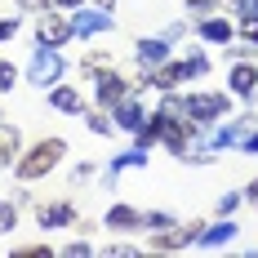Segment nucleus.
I'll use <instances>...</instances> for the list:
<instances>
[{
  "label": "nucleus",
  "instance_id": "aec40b11",
  "mask_svg": "<svg viewBox=\"0 0 258 258\" xmlns=\"http://www.w3.org/2000/svg\"><path fill=\"white\" fill-rule=\"evenodd\" d=\"M14 223H18V209L9 205V201H0V236L14 232Z\"/></svg>",
  "mask_w": 258,
  "mask_h": 258
},
{
  "label": "nucleus",
  "instance_id": "393cba45",
  "mask_svg": "<svg viewBox=\"0 0 258 258\" xmlns=\"http://www.w3.org/2000/svg\"><path fill=\"white\" fill-rule=\"evenodd\" d=\"M14 80H18V72H14V62H5V58H0V89H9Z\"/></svg>",
  "mask_w": 258,
  "mask_h": 258
},
{
  "label": "nucleus",
  "instance_id": "6e6552de",
  "mask_svg": "<svg viewBox=\"0 0 258 258\" xmlns=\"http://www.w3.org/2000/svg\"><path fill=\"white\" fill-rule=\"evenodd\" d=\"M76 218V209L67 205V201H58V205H40V227L49 232V227H67Z\"/></svg>",
  "mask_w": 258,
  "mask_h": 258
},
{
  "label": "nucleus",
  "instance_id": "4468645a",
  "mask_svg": "<svg viewBox=\"0 0 258 258\" xmlns=\"http://www.w3.org/2000/svg\"><path fill=\"white\" fill-rule=\"evenodd\" d=\"M232 236H236V223H218V227L201 232V245H205V249H218V245H227Z\"/></svg>",
  "mask_w": 258,
  "mask_h": 258
},
{
  "label": "nucleus",
  "instance_id": "ddd939ff",
  "mask_svg": "<svg viewBox=\"0 0 258 258\" xmlns=\"http://www.w3.org/2000/svg\"><path fill=\"white\" fill-rule=\"evenodd\" d=\"M201 36H205L209 45H227V40H232V27L223 23V18H205V23H201Z\"/></svg>",
  "mask_w": 258,
  "mask_h": 258
},
{
  "label": "nucleus",
  "instance_id": "0eeeda50",
  "mask_svg": "<svg viewBox=\"0 0 258 258\" xmlns=\"http://www.w3.org/2000/svg\"><path fill=\"white\" fill-rule=\"evenodd\" d=\"M120 98H125V80L116 76V72H103V76H98V103H103V107H116Z\"/></svg>",
  "mask_w": 258,
  "mask_h": 258
},
{
  "label": "nucleus",
  "instance_id": "6ab92c4d",
  "mask_svg": "<svg viewBox=\"0 0 258 258\" xmlns=\"http://www.w3.org/2000/svg\"><path fill=\"white\" fill-rule=\"evenodd\" d=\"M14 152H18V129L0 125V160H9Z\"/></svg>",
  "mask_w": 258,
  "mask_h": 258
},
{
  "label": "nucleus",
  "instance_id": "39448f33",
  "mask_svg": "<svg viewBox=\"0 0 258 258\" xmlns=\"http://www.w3.org/2000/svg\"><path fill=\"white\" fill-rule=\"evenodd\" d=\"M187 116L191 120H218V116H227V98L223 94H196V98H187Z\"/></svg>",
  "mask_w": 258,
  "mask_h": 258
},
{
  "label": "nucleus",
  "instance_id": "2f4dec72",
  "mask_svg": "<svg viewBox=\"0 0 258 258\" xmlns=\"http://www.w3.org/2000/svg\"><path fill=\"white\" fill-rule=\"evenodd\" d=\"M53 5H62V9H80V0H53Z\"/></svg>",
  "mask_w": 258,
  "mask_h": 258
},
{
  "label": "nucleus",
  "instance_id": "20e7f679",
  "mask_svg": "<svg viewBox=\"0 0 258 258\" xmlns=\"http://www.w3.org/2000/svg\"><path fill=\"white\" fill-rule=\"evenodd\" d=\"M111 23H116V18L107 14L103 5H98V9H76V14H72V31H76V36H98V31H111Z\"/></svg>",
  "mask_w": 258,
  "mask_h": 258
},
{
  "label": "nucleus",
  "instance_id": "9d476101",
  "mask_svg": "<svg viewBox=\"0 0 258 258\" xmlns=\"http://www.w3.org/2000/svg\"><path fill=\"white\" fill-rule=\"evenodd\" d=\"M254 85H258V67H249V62H236V67H232V89L249 98V94H254Z\"/></svg>",
  "mask_w": 258,
  "mask_h": 258
},
{
  "label": "nucleus",
  "instance_id": "9b49d317",
  "mask_svg": "<svg viewBox=\"0 0 258 258\" xmlns=\"http://www.w3.org/2000/svg\"><path fill=\"white\" fill-rule=\"evenodd\" d=\"M245 125H223V129H214V138H209V147H245Z\"/></svg>",
  "mask_w": 258,
  "mask_h": 258
},
{
  "label": "nucleus",
  "instance_id": "cd10ccee",
  "mask_svg": "<svg viewBox=\"0 0 258 258\" xmlns=\"http://www.w3.org/2000/svg\"><path fill=\"white\" fill-rule=\"evenodd\" d=\"M89 129H94V134H107V129H111V120H107V116H89Z\"/></svg>",
  "mask_w": 258,
  "mask_h": 258
},
{
  "label": "nucleus",
  "instance_id": "1a4fd4ad",
  "mask_svg": "<svg viewBox=\"0 0 258 258\" xmlns=\"http://www.w3.org/2000/svg\"><path fill=\"white\" fill-rule=\"evenodd\" d=\"M196 227H201V223H187L182 232H156V245H160V249H178V245H187V240H201Z\"/></svg>",
  "mask_w": 258,
  "mask_h": 258
},
{
  "label": "nucleus",
  "instance_id": "7ed1b4c3",
  "mask_svg": "<svg viewBox=\"0 0 258 258\" xmlns=\"http://www.w3.org/2000/svg\"><path fill=\"white\" fill-rule=\"evenodd\" d=\"M72 36H76V31H72V18H53V14H40V27H36V40H40V45H49V49H62Z\"/></svg>",
  "mask_w": 258,
  "mask_h": 258
},
{
  "label": "nucleus",
  "instance_id": "a878e982",
  "mask_svg": "<svg viewBox=\"0 0 258 258\" xmlns=\"http://www.w3.org/2000/svg\"><path fill=\"white\" fill-rule=\"evenodd\" d=\"M205 72H209V62L201 58V53H196V58H187V76H205Z\"/></svg>",
  "mask_w": 258,
  "mask_h": 258
},
{
  "label": "nucleus",
  "instance_id": "412c9836",
  "mask_svg": "<svg viewBox=\"0 0 258 258\" xmlns=\"http://www.w3.org/2000/svg\"><path fill=\"white\" fill-rule=\"evenodd\" d=\"M143 223H147L152 232H169V227H174V218H169V214H147Z\"/></svg>",
  "mask_w": 258,
  "mask_h": 258
},
{
  "label": "nucleus",
  "instance_id": "72a5a7b5",
  "mask_svg": "<svg viewBox=\"0 0 258 258\" xmlns=\"http://www.w3.org/2000/svg\"><path fill=\"white\" fill-rule=\"evenodd\" d=\"M98 5H103V9H111V5H116V0H98Z\"/></svg>",
  "mask_w": 258,
  "mask_h": 258
},
{
  "label": "nucleus",
  "instance_id": "4be33fe9",
  "mask_svg": "<svg viewBox=\"0 0 258 258\" xmlns=\"http://www.w3.org/2000/svg\"><path fill=\"white\" fill-rule=\"evenodd\" d=\"M232 9L240 18H258V0H232Z\"/></svg>",
  "mask_w": 258,
  "mask_h": 258
},
{
  "label": "nucleus",
  "instance_id": "dca6fc26",
  "mask_svg": "<svg viewBox=\"0 0 258 258\" xmlns=\"http://www.w3.org/2000/svg\"><path fill=\"white\" fill-rule=\"evenodd\" d=\"M134 165H147V156H143V147H134V152H120L116 160H111V169H107V178H116L120 169H134Z\"/></svg>",
  "mask_w": 258,
  "mask_h": 258
},
{
  "label": "nucleus",
  "instance_id": "b1692460",
  "mask_svg": "<svg viewBox=\"0 0 258 258\" xmlns=\"http://www.w3.org/2000/svg\"><path fill=\"white\" fill-rule=\"evenodd\" d=\"M53 0H18V9H27V14H49Z\"/></svg>",
  "mask_w": 258,
  "mask_h": 258
},
{
  "label": "nucleus",
  "instance_id": "f03ea898",
  "mask_svg": "<svg viewBox=\"0 0 258 258\" xmlns=\"http://www.w3.org/2000/svg\"><path fill=\"white\" fill-rule=\"evenodd\" d=\"M62 76V58H58V49H49V45H40V49L31 53V62H27V80L31 85H53V80Z\"/></svg>",
  "mask_w": 258,
  "mask_h": 258
},
{
  "label": "nucleus",
  "instance_id": "bb28decb",
  "mask_svg": "<svg viewBox=\"0 0 258 258\" xmlns=\"http://www.w3.org/2000/svg\"><path fill=\"white\" fill-rule=\"evenodd\" d=\"M14 31H18L14 18H0V40H14Z\"/></svg>",
  "mask_w": 258,
  "mask_h": 258
},
{
  "label": "nucleus",
  "instance_id": "2eb2a0df",
  "mask_svg": "<svg viewBox=\"0 0 258 258\" xmlns=\"http://www.w3.org/2000/svg\"><path fill=\"white\" fill-rule=\"evenodd\" d=\"M143 223V214L129 205H111V214H107V227H138Z\"/></svg>",
  "mask_w": 258,
  "mask_h": 258
},
{
  "label": "nucleus",
  "instance_id": "f3484780",
  "mask_svg": "<svg viewBox=\"0 0 258 258\" xmlns=\"http://www.w3.org/2000/svg\"><path fill=\"white\" fill-rule=\"evenodd\" d=\"M178 80H187V62H178V67H165V62H160V72H156V89H174Z\"/></svg>",
  "mask_w": 258,
  "mask_h": 258
},
{
  "label": "nucleus",
  "instance_id": "423d86ee",
  "mask_svg": "<svg viewBox=\"0 0 258 258\" xmlns=\"http://www.w3.org/2000/svg\"><path fill=\"white\" fill-rule=\"evenodd\" d=\"M165 58H169V45H165V40H138V67H143V72L160 67Z\"/></svg>",
  "mask_w": 258,
  "mask_h": 258
},
{
  "label": "nucleus",
  "instance_id": "a211bd4d",
  "mask_svg": "<svg viewBox=\"0 0 258 258\" xmlns=\"http://www.w3.org/2000/svg\"><path fill=\"white\" fill-rule=\"evenodd\" d=\"M53 107L58 111H80V94L76 89H53Z\"/></svg>",
  "mask_w": 258,
  "mask_h": 258
},
{
  "label": "nucleus",
  "instance_id": "f8f14e48",
  "mask_svg": "<svg viewBox=\"0 0 258 258\" xmlns=\"http://www.w3.org/2000/svg\"><path fill=\"white\" fill-rule=\"evenodd\" d=\"M143 120H147V116H143V107H138V103H125V98L116 103V125H120V129H138Z\"/></svg>",
  "mask_w": 258,
  "mask_h": 258
},
{
  "label": "nucleus",
  "instance_id": "7c9ffc66",
  "mask_svg": "<svg viewBox=\"0 0 258 258\" xmlns=\"http://www.w3.org/2000/svg\"><path fill=\"white\" fill-rule=\"evenodd\" d=\"M245 152H258V129L249 134V138H245Z\"/></svg>",
  "mask_w": 258,
  "mask_h": 258
},
{
  "label": "nucleus",
  "instance_id": "c756f323",
  "mask_svg": "<svg viewBox=\"0 0 258 258\" xmlns=\"http://www.w3.org/2000/svg\"><path fill=\"white\" fill-rule=\"evenodd\" d=\"M191 9H196V14H205V9H214V0H191Z\"/></svg>",
  "mask_w": 258,
  "mask_h": 258
},
{
  "label": "nucleus",
  "instance_id": "c85d7f7f",
  "mask_svg": "<svg viewBox=\"0 0 258 258\" xmlns=\"http://www.w3.org/2000/svg\"><path fill=\"white\" fill-rule=\"evenodd\" d=\"M80 254H89V245H85V240H76V245H67V258H80Z\"/></svg>",
  "mask_w": 258,
  "mask_h": 258
},
{
  "label": "nucleus",
  "instance_id": "5701e85b",
  "mask_svg": "<svg viewBox=\"0 0 258 258\" xmlns=\"http://www.w3.org/2000/svg\"><path fill=\"white\" fill-rule=\"evenodd\" d=\"M240 36H245L249 45H258V18H240Z\"/></svg>",
  "mask_w": 258,
  "mask_h": 258
},
{
  "label": "nucleus",
  "instance_id": "f257e3e1",
  "mask_svg": "<svg viewBox=\"0 0 258 258\" xmlns=\"http://www.w3.org/2000/svg\"><path fill=\"white\" fill-rule=\"evenodd\" d=\"M62 152H67V143H62V138H45V143H36V147H31V156H23V160H18V178H23V182L45 178L53 165H58V156H62Z\"/></svg>",
  "mask_w": 258,
  "mask_h": 258
},
{
  "label": "nucleus",
  "instance_id": "473e14b6",
  "mask_svg": "<svg viewBox=\"0 0 258 258\" xmlns=\"http://www.w3.org/2000/svg\"><path fill=\"white\" fill-rule=\"evenodd\" d=\"M249 201H254V205H258V182H254V187H249Z\"/></svg>",
  "mask_w": 258,
  "mask_h": 258
}]
</instances>
